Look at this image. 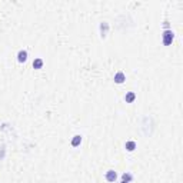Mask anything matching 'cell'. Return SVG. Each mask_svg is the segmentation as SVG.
Listing matches in <instances>:
<instances>
[{"instance_id": "3957f363", "label": "cell", "mask_w": 183, "mask_h": 183, "mask_svg": "<svg viewBox=\"0 0 183 183\" xmlns=\"http://www.w3.org/2000/svg\"><path fill=\"white\" fill-rule=\"evenodd\" d=\"M26 60H27V52L26 50H20L17 53V62L19 63H24Z\"/></svg>"}, {"instance_id": "52a82bcc", "label": "cell", "mask_w": 183, "mask_h": 183, "mask_svg": "<svg viewBox=\"0 0 183 183\" xmlns=\"http://www.w3.org/2000/svg\"><path fill=\"white\" fill-rule=\"evenodd\" d=\"M107 30H109V24L106 23V22H103L102 24H100V33H102V37H105L107 35Z\"/></svg>"}, {"instance_id": "6da1fadb", "label": "cell", "mask_w": 183, "mask_h": 183, "mask_svg": "<svg viewBox=\"0 0 183 183\" xmlns=\"http://www.w3.org/2000/svg\"><path fill=\"white\" fill-rule=\"evenodd\" d=\"M162 37H163V44L165 46H170L172 41H173V39H175V35H173V32L170 29H166L163 32V36Z\"/></svg>"}, {"instance_id": "7a4b0ae2", "label": "cell", "mask_w": 183, "mask_h": 183, "mask_svg": "<svg viewBox=\"0 0 183 183\" xmlns=\"http://www.w3.org/2000/svg\"><path fill=\"white\" fill-rule=\"evenodd\" d=\"M124 80H126V76H124L123 72H117V73L114 74V83L122 84V83H124Z\"/></svg>"}, {"instance_id": "8992f818", "label": "cell", "mask_w": 183, "mask_h": 183, "mask_svg": "<svg viewBox=\"0 0 183 183\" xmlns=\"http://www.w3.org/2000/svg\"><path fill=\"white\" fill-rule=\"evenodd\" d=\"M124 147H126V150H127V152H133V150L137 147V145H136V142L129 140V142H126V143H124Z\"/></svg>"}, {"instance_id": "9c48e42d", "label": "cell", "mask_w": 183, "mask_h": 183, "mask_svg": "<svg viewBox=\"0 0 183 183\" xmlns=\"http://www.w3.org/2000/svg\"><path fill=\"white\" fill-rule=\"evenodd\" d=\"M33 67L37 69V70H39V69H41V67H43V59H40V57L35 59V60H33Z\"/></svg>"}, {"instance_id": "8fae6325", "label": "cell", "mask_w": 183, "mask_h": 183, "mask_svg": "<svg viewBox=\"0 0 183 183\" xmlns=\"http://www.w3.org/2000/svg\"><path fill=\"white\" fill-rule=\"evenodd\" d=\"M119 183H126V182H123V180H122V182H119Z\"/></svg>"}, {"instance_id": "5b68a950", "label": "cell", "mask_w": 183, "mask_h": 183, "mask_svg": "<svg viewBox=\"0 0 183 183\" xmlns=\"http://www.w3.org/2000/svg\"><path fill=\"white\" fill-rule=\"evenodd\" d=\"M135 99H136V93H135V92H129V93H126V96H124L126 103H133Z\"/></svg>"}, {"instance_id": "ba28073f", "label": "cell", "mask_w": 183, "mask_h": 183, "mask_svg": "<svg viewBox=\"0 0 183 183\" xmlns=\"http://www.w3.org/2000/svg\"><path fill=\"white\" fill-rule=\"evenodd\" d=\"M80 143H82V136H80V135H76V136H73V139H72V146L77 147Z\"/></svg>"}, {"instance_id": "277c9868", "label": "cell", "mask_w": 183, "mask_h": 183, "mask_svg": "<svg viewBox=\"0 0 183 183\" xmlns=\"http://www.w3.org/2000/svg\"><path fill=\"white\" fill-rule=\"evenodd\" d=\"M117 179V173L114 170H107L106 172V180L107 182H114Z\"/></svg>"}, {"instance_id": "30bf717a", "label": "cell", "mask_w": 183, "mask_h": 183, "mask_svg": "<svg viewBox=\"0 0 183 183\" xmlns=\"http://www.w3.org/2000/svg\"><path fill=\"white\" fill-rule=\"evenodd\" d=\"M122 180L126 182V183L132 182V180H133V175H132V173H123V175H122Z\"/></svg>"}]
</instances>
